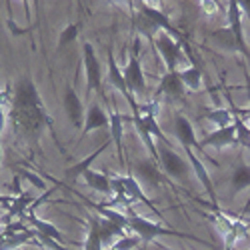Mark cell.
Masks as SVG:
<instances>
[{"instance_id": "cell-1", "label": "cell", "mask_w": 250, "mask_h": 250, "mask_svg": "<svg viewBox=\"0 0 250 250\" xmlns=\"http://www.w3.org/2000/svg\"><path fill=\"white\" fill-rule=\"evenodd\" d=\"M10 112H12V122L16 130L30 140H36L40 132L50 124L46 106L42 98H40L32 78L18 80V84L14 86V92H12Z\"/></svg>"}, {"instance_id": "cell-2", "label": "cell", "mask_w": 250, "mask_h": 250, "mask_svg": "<svg viewBox=\"0 0 250 250\" xmlns=\"http://www.w3.org/2000/svg\"><path fill=\"white\" fill-rule=\"evenodd\" d=\"M128 224H130V228L138 234V238L142 240V242H150V240H154L156 236H178V238H190V240H196V242H200L196 236H192V234H186V232H178V230H172V228H164V226H160V224H156V222H150V220H146V218H142V216H138V214H134L130 208H128Z\"/></svg>"}, {"instance_id": "cell-3", "label": "cell", "mask_w": 250, "mask_h": 250, "mask_svg": "<svg viewBox=\"0 0 250 250\" xmlns=\"http://www.w3.org/2000/svg\"><path fill=\"white\" fill-rule=\"evenodd\" d=\"M154 42H156V48H158V52H160V56H162L164 64H166V68H168V70H176L178 62L186 60L184 54H182V48L178 46L176 40L170 38V34L160 32Z\"/></svg>"}, {"instance_id": "cell-4", "label": "cell", "mask_w": 250, "mask_h": 250, "mask_svg": "<svg viewBox=\"0 0 250 250\" xmlns=\"http://www.w3.org/2000/svg\"><path fill=\"white\" fill-rule=\"evenodd\" d=\"M158 162L162 164L166 174H170L174 178H186V174H188V162L166 146L158 148Z\"/></svg>"}, {"instance_id": "cell-5", "label": "cell", "mask_w": 250, "mask_h": 250, "mask_svg": "<svg viewBox=\"0 0 250 250\" xmlns=\"http://www.w3.org/2000/svg\"><path fill=\"white\" fill-rule=\"evenodd\" d=\"M108 80L112 82V86L118 88V90L122 92V96L126 98V102L130 104V108H132L134 116H138V114H140V106L134 102V96H132V92H130L128 86H126V80H124V72H120V68H118V64H116V60H114L112 50H108Z\"/></svg>"}, {"instance_id": "cell-6", "label": "cell", "mask_w": 250, "mask_h": 250, "mask_svg": "<svg viewBox=\"0 0 250 250\" xmlns=\"http://www.w3.org/2000/svg\"><path fill=\"white\" fill-rule=\"evenodd\" d=\"M84 70H86V82H88V90L102 92V68L100 62L96 58V52L92 44H84Z\"/></svg>"}, {"instance_id": "cell-7", "label": "cell", "mask_w": 250, "mask_h": 250, "mask_svg": "<svg viewBox=\"0 0 250 250\" xmlns=\"http://www.w3.org/2000/svg\"><path fill=\"white\" fill-rule=\"evenodd\" d=\"M234 144H238L234 124H228V126H222V128L210 132L208 136H204V138L198 142V146H200V150H204L206 146L224 148V146H234Z\"/></svg>"}, {"instance_id": "cell-8", "label": "cell", "mask_w": 250, "mask_h": 250, "mask_svg": "<svg viewBox=\"0 0 250 250\" xmlns=\"http://www.w3.org/2000/svg\"><path fill=\"white\" fill-rule=\"evenodd\" d=\"M124 80H126V86H128V90L132 94H144V92H146V82H144L140 60H138V56L134 52L130 54L128 66L124 68Z\"/></svg>"}, {"instance_id": "cell-9", "label": "cell", "mask_w": 250, "mask_h": 250, "mask_svg": "<svg viewBox=\"0 0 250 250\" xmlns=\"http://www.w3.org/2000/svg\"><path fill=\"white\" fill-rule=\"evenodd\" d=\"M240 6H238V0H228V28H230L238 40V50L248 58V48L244 42V36H242V16H240Z\"/></svg>"}, {"instance_id": "cell-10", "label": "cell", "mask_w": 250, "mask_h": 250, "mask_svg": "<svg viewBox=\"0 0 250 250\" xmlns=\"http://www.w3.org/2000/svg\"><path fill=\"white\" fill-rule=\"evenodd\" d=\"M184 88L186 86L180 78V72H176V70H168L160 80V92L174 98V100H180L184 96Z\"/></svg>"}, {"instance_id": "cell-11", "label": "cell", "mask_w": 250, "mask_h": 250, "mask_svg": "<svg viewBox=\"0 0 250 250\" xmlns=\"http://www.w3.org/2000/svg\"><path fill=\"white\" fill-rule=\"evenodd\" d=\"M64 110L74 126H82L84 124V108H82V102L72 88H66L64 92Z\"/></svg>"}, {"instance_id": "cell-12", "label": "cell", "mask_w": 250, "mask_h": 250, "mask_svg": "<svg viewBox=\"0 0 250 250\" xmlns=\"http://www.w3.org/2000/svg\"><path fill=\"white\" fill-rule=\"evenodd\" d=\"M138 8H140V12L142 14H146L152 22L160 28V30H166V32H170L172 36H176V38H180V32L172 26V22H170V18L166 16V14H162L160 12V8H154V6H148V4H144V2H138Z\"/></svg>"}, {"instance_id": "cell-13", "label": "cell", "mask_w": 250, "mask_h": 250, "mask_svg": "<svg viewBox=\"0 0 250 250\" xmlns=\"http://www.w3.org/2000/svg\"><path fill=\"white\" fill-rule=\"evenodd\" d=\"M102 126H110V116H106L98 104H92L88 108V114H86V120H84V128H82V136H86L90 130H96V128H102Z\"/></svg>"}, {"instance_id": "cell-14", "label": "cell", "mask_w": 250, "mask_h": 250, "mask_svg": "<svg viewBox=\"0 0 250 250\" xmlns=\"http://www.w3.org/2000/svg\"><path fill=\"white\" fill-rule=\"evenodd\" d=\"M174 130H176V136H178V140H180L182 146H192V148L200 150L198 140H196L194 130H192V124L186 120L184 116H180V114L176 116V120H174Z\"/></svg>"}, {"instance_id": "cell-15", "label": "cell", "mask_w": 250, "mask_h": 250, "mask_svg": "<svg viewBox=\"0 0 250 250\" xmlns=\"http://www.w3.org/2000/svg\"><path fill=\"white\" fill-rule=\"evenodd\" d=\"M136 174H138L140 180L148 182V184H162V182H166V178L158 170L156 160H140V162H136Z\"/></svg>"}, {"instance_id": "cell-16", "label": "cell", "mask_w": 250, "mask_h": 250, "mask_svg": "<svg viewBox=\"0 0 250 250\" xmlns=\"http://www.w3.org/2000/svg\"><path fill=\"white\" fill-rule=\"evenodd\" d=\"M118 180L122 182V186L126 188V192H128V196H130L132 200H138V202H142V204H146V206L150 208V210H154V214H156V216H162V214H160V210L154 206V202H152L146 194H144V192L140 190V186H138V182L134 180V176H122V178H118Z\"/></svg>"}, {"instance_id": "cell-17", "label": "cell", "mask_w": 250, "mask_h": 250, "mask_svg": "<svg viewBox=\"0 0 250 250\" xmlns=\"http://www.w3.org/2000/svg\"><path fill=\"white\" fill-rule=\"evenodd\" d=\"M84 182L90 186V188H94L96 192H102V194H112V178H108L106 174L102 172H94V170H86L84 174Z\"/></svg>"}, {"instance_id": "cell-18", "label": "cell", "mask_w": 250, "mask_h": 250, "mask_svg": "<svg viewBox=\"0 0 250 250\" xmlns=\"http://www.w3.org/2000/svg\"><path fill=\"white\" fill-rule=\"evenodd\" d=\"M28 222L34 224V228L38 230V234L42 236V238H50V240H56V242H64V238H62L60 230L58 228H54L50 222L46 220H40L34 216V210H28Z\"/></svg>"}, {"instance_id": "cell-19", "label": "cell", "mask_w": 250, "mask_h": 250, "mask_svg": "<svg viewBox=\"0 0 250 250\" xmlns=\"http://www.w3.org/2000/svg\"><path fill=\"white\" fill-rule=\"evenodd\" d=\"M122 122H124L122 114H118V112L110 114V134H112L114 146H116V154L120 158V164H126L124 162V144H122Z\"/></svg>"}, {"instance_id": "cell-20", "label": "cell", "mask_w": 250, "mask_h": 250, "mask_svg": "<svg viewBox=\"0 0 250 250\" xmlns=\"http://www.w3.org/2000/svg\"><path fill=\"white\" fill-rule=\"evenodd\" d=\"M104 148H106V144H102V146L98 148V150H94L90 156H86L84 160H80V162H76L74 166H70V168H66V172H64V176L68 178V180H76L78 176H82L88 168H90V164L94 162V158H98L102 152H104Z\"/></svg>"}, {"instance_id": "cell-21", "label": "cell", "mask_w": 250, "mask_h": 250, "mask_svg": "<svg viewBox=\"0 0 250 250\" xmlns=\"http://www.w3.org/2000/svg\"><path fill=\"white\" fill-rule=\"evenodd\" d=\"M122 236H124L122 226H118L116 222H112L108 218H100V238H102L104 246L108 242H112V238H122Z\"/></svg>"}, {"instance_id": "cell-22", "label": "cell", "mask_w": 250, "mask_h": 250, "mask_svg": "<svg viewBox=\"0 0 250 250\" xmlns=\"http://www.w3.org/2000/svg\"><path fill=\"white\" fill-rule=\"evenodd\" d=\"M102 238H100V218L90 216L88 218V236H86V246L84 250H102Z\"/></svg>"}, {"instance_id": "cell-23", "label": "cell", "mask_w": 250, "mask_h": 250, "mask_svg": "<svg viewBox=\"0 0 250 250\" xmlns=\"http://www.w3.org/2000/svg\"><path fill=\"white\" fill-rule=\"evenodd\" d=\"M34 236H36V234H34L32 230L12 232V234H8V236H2V238H0V250H12V248H16V246H20V244L30 242Z\"/></svg>"}, {"instance_id": "cell-24", "label": "cell", "mask_w": 250, "mask_h": 250, "mask_svg": "<svg viewBox=\"0 0 250 250\" xmlns=\"http://www.w3.org/2000/svg\"><path fill=\"white\" fill-rule=\"evenodd\" d=\"M210 38L214 40V42H218L222 48L226 50H238V40L234 36V32L230 28H220V30H214L210 34ZM240 52V50H238Z\"/></svg>"}, {"instance_id": "cell-25", "label": "cell", "mask_w": 250, "mask_h": 250, "mask_svg": "<svg viewBox=\"0 0 250 250\" xmlns=\"http://www.w3.org/2000/svg\"><path fill=\"white\" fill-rule=\"evenodd\" d=\"M180 78L184 82V86L190 88V90H200V86H202V72L196 66H190V68L182 70L180 72Z\"/></svg>"}, {"instance_id": "cell-26", "label": "cell", "mask_w": 250, "mask_h": 250, "mask_svg": "<svg viewBox=\"0 0 250 250\" xmlns=\"http://www.w3.org/2000/svg\"><path fill=\"white\" fill-rule=\"evenodd\" d=\"M248 186H250V168L248 166H240L232 174V190L240 192V190L248 188Z\"/></svg>"}, {"instance_id": "cell-27", "label": "cell", "mask_w": 250, "mask_h": 250, "mask_svg": "<svg viewBox=\"0 0 250 250\" xmlns=\"http://www.w3.org/2000/svg\"><path fill=\"white\" fill-rule=\"evenodd\" d=\"M234 130H236V140L240 146L250 148V128L240 116H234Z\"/></svg>"}, {"instance_id": "cell-28", "label": "cell", "mask_w": 250, "mask_h": 250, "mask_svg": "<svg viewBox=\"0 0 250 250\" xmlns=\"http://www.w3.org/2000/svg\"><path fill=\"white\" fill-rule=\"evenodd\" d=\"M96 210H98L104 218H108V220L116 222L118 226H122V228H130V224H128V216H126V214L116 212V210H108V208H104V206H98Z\"/></svg>"}, {"instance_id": "cell-29", "label": "cell", "mask_w": 250, "mask_h": 250, "mask_svg": "<svg viewBox=\"0 0 250 250\" xmlns=\"http://www.w3.org/2000/svg\"><path fill=\"white\" fill-rule=\"evenodd\" d=\"M204 118H208L210 122H214L218 128L228 126V124L232 122V116H230V112H228V110H212V112H206Z\"/></svg>"}, {"instance_id": "cell-30", "label": "cell", "mask_w": 250, "mask_h": 250, "mask_svg": "<svg viewBox=\"0 0 250 250\" xmlns=\"http://www.w3.org/2000/svg\"><path fill=\"white\" fill-rule=\"evenodd\" d=\"M76 36H78V24H68L64 30L60 32V38H58V46H60V48H64V46L72 44L74 40H76Z\"/></svg>"}, {"instance_id": "cell-31", "label": "cell", "mask_w": 250, "mask_h": 250, "mask_svg": "<svg viewBox=\"0 0 250 250\" xmlns=\"http://www.w3.org/2000/svg\"><path fill=\"white\" fill-rule=\"evenodd\" d=\"M136 244H138V238H134V236H124V238L116 240V244H114L112 248H108V250H132Z\"/></svg>"}, {"instance_id": "cell-32", "label": "cell", "mask_w": 250, "mask_h": 250, "mask_svg": "<svg viewBox=\"0 0 250 250\" xmlns=\"http://www.w3.org/2000/svg\"><path fill=\"white\" fill-rule=\"evenodd\" d=\"M238 6H240V10L250 18V0H238Z\"/></svg>"}, {"instance_id": "cell-33", "label": "cell", "mask_w": 250, "mask_h": 250, "mask_svg": "<svg viewBox=\"0 0 250 250\" xmlns=\"http://www.w3.org/2000/svg\"><path fill=\"white\" fill-rule=\"evenodd\" d=\"M138 2H144V4H148V6H154V8H158L162 0H138Z\"/></svg>"}, {"instance_id": "cell-34", "label": "cell", "mask_w": 250, "mask_h": 250, "mask_svg": "<svg viewBox=\"0 0 250 250\" xmlns=\"http://www.w3.org/2000/svg\"><path fill=\"white\" fill-rule=\"evenodd\" d=\"M34 8H36V12H38V0H34Z\"/></svg>"}, {"instance_id": "cell-35", "label": "cell", "mask_w": 250, "mask_h": 250, "mask_svg": "<svg viewBox=\"0 0 250 250\" xmlns=\"http://www.w3.org/2000/svg\"><path fill=\"white\" fill-rule=\"evenodd\" d=\"M248 94H250V80H248Z\"/></svg>"}, {"instance_id": "cell-36", "label": "cell", "mask_w": 250, "mask_h": 250, "mask_svg": "<svg viewBox=\"0 0 250 250\" xmlns=\"http://www.w3.org/2000/svg\"><path fill=\"white\" fill-rule=\"evenodd\" d=\"M248 114H250V112H248Z\"/></svg>"}]
</instances>
